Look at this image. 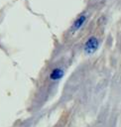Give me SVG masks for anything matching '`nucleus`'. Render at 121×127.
<instances>
[{
	"instance_id": "nucleus-1",
	"label": "nucleus",
	"mask_w": 121,
	"mask_h": 127,
	"mask_svg": "<svg viewBox=\"0 0 121 127\" xmlns=\"http://www.w3.org/2000/svg\"><path fill=\"white\" fill-rule=\"evenodd\" d=\"M99 48V40L95 37V36H91L89 37L83 47V51L85 53V55H92L94 54Z\"/></svg>"
},
{
	"instance_id": "nucleus-2",
	"label": "nucleus",
	"mask_w": 121,
	"mask_h": 127,
	"mask_svg": "<svg viewBox=\"0 0 121 127\" xmlns=\"http://www.w3.org/2000/svg\"><path fill=\"white\" fill-rule=\"evenodd\" d=\"M86 19H87V16L85 15V14H81V15H79L76 19H75V21L73 22V24H72V26H71V32L72 33H74V32H76V31H78L83 25H84V23L86 22Z\"/></svg>"
},
{
	"instance_id": "nucleus-3",
	"label": "nucleus",
	"mask_w": 121,
	"mask_h": 127,
	"mask_svg": "<svg viewBox=\"0 0 121 127\" xmlns=\"http://www.w3.org/2000/svg\"><path fill=\"white\" fill-rule=\"evenodd\" d=\"M64 74V71L62 68L60 67H56L54 68L51 73H50V79L51 80H54V81H57V80H60Z\"/></svg>"
}]
</instances>
